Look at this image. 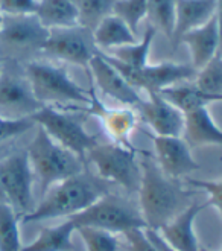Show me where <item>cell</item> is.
<instances>
[{"mask_svg":"<svg viewBox=\"0 0 222 251\" xmlns=\"http://www.w3.org/2000/svg\"><path fill=\"white\" fill-rule=\"evenodd\" d=\"M49 31L43 27L35 16H3L0 41L19 50L43 49Z\"/></svg>","mask_w":222,"mask_h":251,"instance_id":"9a60e30c","label":"cell"},{"mask_svg":"<svg viewBox=\"0 0 222 251\" xmlns=\"http://www.w3.org/2000/svg\"><path fill=\"white\" fill-rule=\"evenodd\" d=\"M143 154L139 163V212L146 228L158 230L187 207L186 202L190 194H187L178 181L160 169L155 158L149 157L148 152Z\"/></svg>","mask_w":222,"mask_h":251,"instance_id":"6da1fadb","label":"cell"},{"mask_svg":"<svg viewBox=\"0 0 222 251\" xmlns=\"http://www.w3.org/2000/svg\"><path fill=\"white\" fill-rule=\"evenodd\" d=\"M197 70L189 64L160 63L146 64L140 69V90L146 93H158L163 88L181 82L194 81Z\"/></svg>","mask_w":222,"mask_h":251,"instance_id":"ac0fdd59","label":"cell"},{"mask_svg":"<svg viewBox=\"0 0 222 251\" xmlns=\"http://www.w3.org/2000/svg\"><path fill=\"white\" fill-rule=\"evenodd\" d=\"M199 92L222 98V58L218 52L204 67H201L192 81Z\"/></svg>","mask_w":222,"mask_h":251,"instance_id":"83f0119b","label":"cell"},{"mask_svg":"<svg viewBox=\"0 0 222 251\" xmlns=\"http://www.w3.org/2000/svg\"><path fill=\"white\" fill-rule=\"evenodd\" d=\"M146 0H116L111 14L121 19L132 34H137L140 22L146 19Z\"/></svg>","mask_w":222,"mask_h":251,"instance_id":"f546056e","label":"cell"},{"mask_svg":"<svg viewBox=\"0 0 222 251\" xmlns=\"http://www.w3.org/2000/svg\"><path fill=\"white\" fill-rule=\"evenodd\" d=\"M199 251H210V250H209V248H205V247H201V245H199Z\"/></svg>","mask_w":222,"mask_h":251,"instance_id":"f35d334b","label":"cell"},{"mask_svg":"<svg viewBox=\"0 0 222 251\" xmlns=\"http://www.w3.org/2000/svg\"><path fill=\"white\" fill-rule=\"evenodd\" d=\"M34 178L26 151H17L0 160V183L6 202L17 215H26L35 207L32 195Z\"/></svg>","mask_w":222,"mask_h":251,"instance_id":"ba28073f","label":"cell"},{"mask_svg":"<svg viewBox=\"0 0 222 251\" xmlns=\"http://www.w3.org/2000/svg\"><path fill=\"white\" fill-rule=\"evenodd\" d=\"M93 43L100 49H116L122 46H129V44L137 43L136 34L131 32V29L113 14L107 16L92 31Z\"/></svg>","mask_w":222,"mask_h":251,"instance_id":"603a6c76","label":"cell"},{"mask_svg":"<svg viewBox=\"0 0 222 251\" xmlns=\"http://www.w3.org/2000/svg\"><path fill=\"white\" fill-rule=\"evenodd\" d=\"M154 143L155 161L160 169L173 180L201 169V165L194 158L190 146L181 137L148 134Z\"/></svg>","mask_w":222,"mask_h":251,"instance_id":"7c38bea8","label":"cell"},{"mask_svg":"<svg viewBox=\"0 0 222 251\" xmlns=\"http://www.w3.org/2000/svg\"><path fill=\"white\" fill-rule=\"evenodd\" d=\"M108 194L105 181L95 178L85 171L52 186L35 207L23 215V223H40L46 219L72 218Z\"/></svg>","mask_w":222,"mask_h":251,"instance_id":"7a4b0ae2","label":"cell"},{"mask_svg":"<svg viewBox=\"0 0 222 251\" xmlns=\"http://www.w3.org/2000/svg\"><path fill=\"white\" fill-rule=\"evenodd\" d=\"M25 76L32 95L43 105L60 108L75 104L82 111L90 104V92H85L63 69L43 61H31L25 67Z\"/></svg>","mask_w":222,"mask_h":251,"instance_id":"277c9868","label":"cell"},{"mask_svg":"<svg viewBox=\"0 0 222 251\" xmlns=\"http://www.w3.org/2000/svg\"><path fill=\"white\" fill-rule=\"evenodd\" d=\"M75 233V224L70 219L55 227H46L40 231L37 238L22 247L20 251H73L75 245L72 242V234Z\"/></svg>","mask_w":222,"mask_h":251,"instance_id":"cb8c5ba5","label":"cell"},{"mask_svg":"<svg viewBox=\"0 0 222 251\" xmlns=\"http://www.w3.org/2000/svg\"><path fill=\"white\" fill-rule=\"evenodd\" d=\"M84 111L90 116H95L102 122L107 134L110 136L113 143L122 145L129 150H136V146L131 143V132L137 126L139 116L137 113L129 108H110L96 95V90L90 88V104H88Z\"/></svg>","mask_w":222,"mask_h":251,"instance_id":"8fae6325","label":"cell"},{"mask_svg":"<svg viewBox=\"0 0 222 251\" xmlns=\"http://www.w3.org/2000/svg\"><path fill=\"white\" fill-rule=\"evenodd\" d=\"M117 143H96L87 151L85 161L95 166L98 176L103 181L119 184L128 192H137L140 183V165L137 154Z\"/></svg>","mask_w":222,"mask_h":251,"instance_id":"5b68a950","label":"cell"},{"mask_svg":"<svg viewBox=\"0 0 222 251\" xmlns=\"http://www.w3.org/2000/svg\"><path fill=\"white\" fill-rule=\"evenodd\" d=\"M123 236L128 242V251H157L152 241L148 238L145 228L129 230Z\"/></svg>","mask_w":222,"mask_h":251,"instance_id":"e575fe53","label":"cell"},{"mask_svg":"<svg viewBox=\"0 0 222 251\" xmlns=\"http://www.w3.org/2000/svg\"><path fill=\"white\" fill-rule=\"evenodd\" d=\"M2 22H3V16L0 14V31H2Z\"/></svg>","mask_w":222,"mask_h":251,"instance_id":"74e56055","label":"cell"},{"mask_svg":"<svg viewBox=\"0 0 222 251\" xmlns=\"http://www.w3.org/2000/svg\"><path fill=\"white\" fill-rule=\"evenodd\" d=\"M0 70H2V58H0Z\"/></svg>","mask_w":222,"mask_h":251,"instance_id":"60d3db41","label":"cell"},{"mask_svg":"<svg viewBox=\"0 0 222 251\" xmlns=\"http://www.w3.org/2000/svg\"><path fill=\"white\" fill-rule=\"evenodd\" d=\"M186 183L190 187L199 189V190L205 192L207 197H209L207 205H212V207H215L218 215L222 213V181L221 180H195V178H187Z\"/></svg>","mask_w":222,"mask_h":251,"instance_id":"1f68e13d","label":"cell"},{"mask_svg":"<svg viewBox=\"0 0 222 251\" xmlns=\"http://www.w3.org/2000/svg\"><path fill=\"white\" fill-rule=\"evenodd\" d=\"M207 207V204L192 202L169 223L160 227L157 231L165 242L175 251H199V244L194 230L197 216Z\"/></svg>","mask_w":222,"mask_h":251,"instance_id":"2e32d148","label":"cell"},{"mask_svg":"<svg viewBox=\"0 0 222 251\" xmlns=\"http://www.w3.org/2000/svg\"><path fill=\"white\" fill-rule=\"evenodd\" d=\"M34 16L48 31L79 26L78 6L70 0H38Z\"/></svg>","mask_w":222,"mask_h":251,"instance_id":"44dd1931","label":"cell"},{"mask_svg":"<svg viewBox=\"0 0 222 251\" xmlns=\"http://www.w3.org/2000/svg\"><path fill=\"white\" fill-rule=\"evenodd\" d=\"M219 0H176L175 27L172 44H178L180 38L202 26L218 14Z\"/></svg>","mask_w":222,"mask_h":251,"instance_id":"d6986e66","label":"cell"},{"mask_svg":"<svg viewBox=\"0 0 222 251\" xmlns=\"http://www.w3.org/2000/svg\"><path fill=\"white\" fill-rule=\"evenodd\" d=\"M158 95L183 114H187L202 107H209L213 102L222 100V98L210 96L199 92L192 81L163 88V90L158 92Z\"/></svg>","mask_w":222,"mask_h":251,"instance_id":"7402d4cb","label":"cell"},{"mask_svg":"<svg viewBox=\"0 0 222 251\" xmlns=\"http://www.w3.org/2000/svg\"><path fill=\"white\" fill-rule=\"evenodd\" d=\"M178 43H184L189 48L190 66L198 72L219 52V16L216 14L202 26L184 34Z\"/></svg>","mask_w":222,"mask_h":251,"instance_id":"e0dca14e","label":"cell"},{"mask_svg":"<svg viewBox=\"0 0 222 251\" xmlns=\"http://www.w3.org/2000/svg\"><path fill=\"white\" fill-rule=\"evenodd\" d=\"M116 0H79L78 2V25L87 31L93 29L113 12Z\"/></svg>","mask_w":222,"mask_h":251,"instance_id":"f1b7e54d","label":"cell"},{"mask_svg":"<svg viewBox=\"0 0 222 251\" xmlns=\"http://www.w3.org/2000/svg\"><path fill=\"white\" fill-rule=\"evenodd\" d=\"M137 116L152 129L154 136L181 137L184 126V114L172 107L158 93H148L136 107Z\"/></svg>","mask_w":222,"mask_h":251,"instance_id":"5bb4252c","label":"cell"},{"mask_svg":"<svg viewBox=\"0 0 222 251\" xmlns=\"http://www.w3.org/2000/svg\"><path fill=\"white\" fill-rule=\"evenodd\" d=\"M41 107L26 76L0 70V116L5 119H26Z\"/></svg>","mask_w":222,"mask_h":251,"instance_id":"30bf717a","label":"cell"},{"mask_svg":"<svg viewBox=\"0 0 222 251\" xmlns=\"http://www.w3.org/2000/svg\"><path fill=\"white\" fill-rule=\"evenodd\" d=\"M41 50L49 56L87 69L98 48L95 46L90 31L81 26H75L66 29H50Z\"/></svg>","mask_w":222,"mask_h":251,"instance_id":"9c48e42d","label":"cell"},{"mask_svg":"<svg viewBox=\"0 0 222 251\" xmlns=\"http://www.w3.org/2000/svg\"><path fill=\"white\" fill-rule=\"evenodd\" d=\"M146 17L151 20V26L155 31H161L166 38L172 40L176 0H146Z\"/></svg>","mask_w":222,"mask_h":251,"instance_id":"484cf974","label":"cell"},{"mask_svg":"<svg viewBox=\"0 0 222 251\" xmlns=\"http://www.w3.org/2000/svg\"><path fill=\"white\" fill-rule=\"evenodd\" d=\"M70 2H73V3H75V5H78V2H79V0H70Z\"/></svg>","mask_w":222,"mask_h":251,"instance_id":"ab89813d","label":"cell"},{"mask_svg":"<svg viewBox=\"0 0 222 251\" xmlns=\"http://www.w3.org/2000/svg\"><path fill=\"white\" fill-rule=\"evenodd\" d=\"M19 215L8 202L0 204V251H20Z\"/></svg>","mask_w":222,"mask_h":251,"instance_id":"4316f807","label":"cell"},{"mask_svg":"<svg viewBox=\"0 0 222 251\" xmlns=\"http://www.w3.org/2000/svg\"><path fill=\"white\" fill-rule=\"evenodd\" d=\"M75 231L81 236L85 251H119V239L113 233L90 227H76Z\"/></svg>","mask_w":222,"mask_h":251,"instance_id":"4dcf8cb0","label":"cell"},{"mask_svg":"<svg viewBox=\"0 0 222 251\" xmlns=\"http://www.w3.org/2000/svg\"><path fill=\"white\" fill-rule=\"evenodd\" d=\"M32 126H35V122L31 117H26V119H5V117L0 116V143L23 134Z\"/></svg>","mask_w":222,"mask_h":251,"instance_id":"d6a6232c","label":"cell"},{"mask_svg":"<svg viewBox=\"0 0 222 251\" xmlns=\"http://www.w3.org/2000/svg\"><path fill=\"white\" fill-rule=\"evenodd\" d=\"M87 70L90 73L93 82L98 85L99 92L113 98L123 107L126 105L129 108H136L143 99L140 96V92L132 88L121 76V73L103 58L100 50H96L90 63H88Z\"/></svg>","mask_w":222,"mask_h":251,"instance_id":"4fadbf2b","label":"cell"},{"mask_svg":"<svg viewBox=\"0 0 222 251\" xmlns=\"http://www.w3.org/2000/svg\"><path fill=\"white\" fill-rule=\"evenodd\" d=\"M157 31L149 26L146 29V32L142 38L140 43H134V44H129V46H122V48H116L111 49L110 52H105L107 55L116 58L119 60L121 63L129 66V67H134V69H143L149 60V49H151V44L152 40L155 37Z\"/></svg>","mask_w":222,"mask_h":251,"instance_id":"d4e9b609","label":"cell"},{"mask_svg":"<svg viewBox=\"0 0 222 251\" xmlns=\"http://www.w3.org/2000/svg\"><path fill=\"white\" fill-rule=\"evenodd\" d=\"M183 134L190 146H221L222 145V131L215 122L212 113L207 107L194 110L184 114Z\"/></svg>","mask_w":222,"mask_h":251,"instance_id":"ffe728a7","label":"cell"},{"mask_svg":"<svg viewBox=\"0 0 222 251\" xmlns=\"http://www.w3.org/2000/svg\"><path fill=\"white\" fill-rule=\"evenodd\" d=\"M26 152L34 176L38 178L41 195L60 181L85 171V163L78 155L52 140L40 126Z\"/></svg>","mask_w":222,"mask_h":251,"instance_id":"3957f363","label":"cell"},{"mask_svg":"<svg viewBox=\"0 0 222 251\" xmlns=\"http://www.w3.org/2000/svg\"><path fill=\"white\" fill-rule=\"evenodd\" d=\"M6 202V198H5V192H3V187H2V183H0V204Z\"/></svg>","mask_w":222,"mask_h":251,"instance_id":"8d00e7d4","label":"cell"},{"mask_svg":"<svg viewBox=\"0 0 222 251\" xmlns=\"http://www.w3.org/2000/svg\"><path fill=\"white\" fill-rule=\"evenodd\" d=\"M38 0H0L2 16H34Z\"/></svg>","mask_w":222,"mask_h":251,"instance_id":"836d02e7","label":"cell"},{"mask_svg":"<svg viewBox=\"0 0 222 251\" xmlns=\"http://www.w3.org/2000/svg\"><path fill=\"white\" fill-rule=\"evenodd\" d=\"M31 119L35 122V125L46 131V134L52 140L78 155L84 163L87 151L98 143L96 136H92L84 128L78 117L70 116L60 108L43 105L35 114L31 116Z\"/></svg>","mask_w":222,"mask_h":251,"instance_id":"52a82bcc","label":"cell"},{"mask_svg":"<svg viewBox=\"0 0 222 251\" xmlns=\"http://www.w3.org/2000/svg\"><path fill=\"white\" fill-rule=\"evenodd\" d=\"M145 230H146L148 238H149V239L152 241V244L155 245L157 251H175L173 248H171V247L165 242V239L161 238L160 233H158L157 230H152V228H145Z\"/></svg>","mask_w":222,"mask_h":251,"instance_id":"d590c367","label":"cell"},{"mask_svg":"<svg viewBox=\"0 0 222 251\" xmlns=\"http://www.w3.org/2000/svg\"><path fill=\"white\" fill-rule=\"evenodd\" d=\"M69 219L75 224V228L90 227L113 234H125L134 228H146L140 212L122 197L111 194H105L87 209Z\"/></svg>","mask_w":222,"mask_h":251,"instance_id":"8992f818","label":"cell"}]
</instances>
